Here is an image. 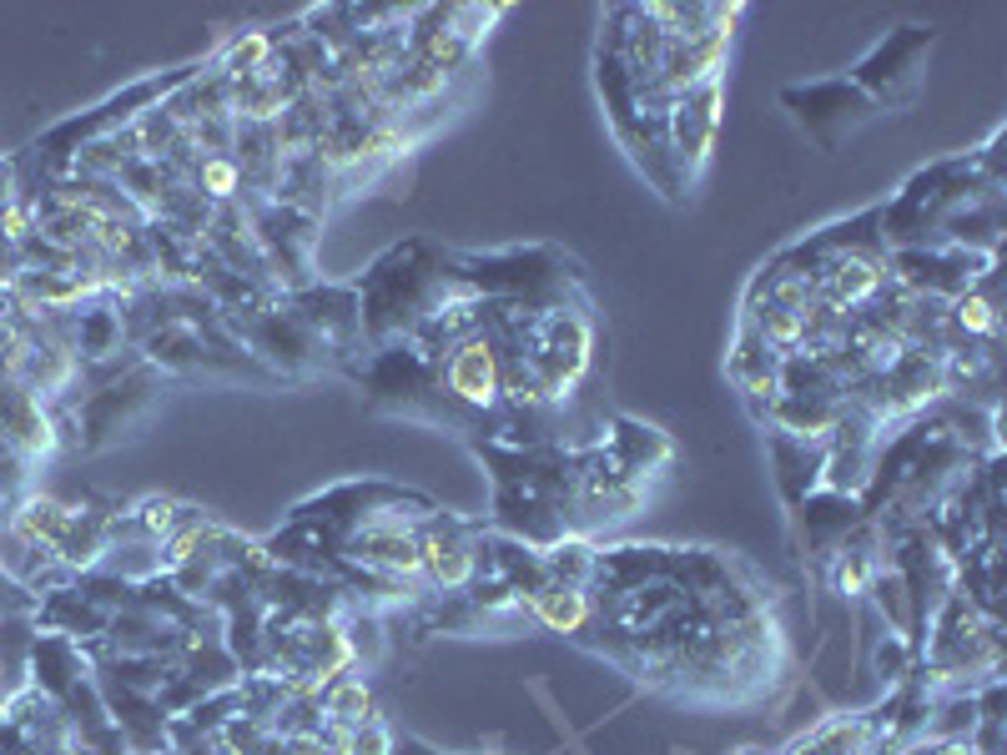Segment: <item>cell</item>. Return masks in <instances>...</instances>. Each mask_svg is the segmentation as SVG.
<instances>
[{
	"label": "cell",
	"mask_w": 1007,
	"mask_h": 755,
	"mask_svg": "<svg viewBox=\"0 0 1007 755\" xmlns=\"http://www.w3.org/2000/svg\"><path fill=\"white\" fill-rule=\"evenodd\" d=\"M202 192L207 196H232L237 192V167L227 157H207L202 161Z\"/></svg>",
	"instance_id": "obj_5"
},
{
	"label": "cell",
	"mask_w": 1007,
	"mask_h": 755,
	"mask_svg": "<svg viewBox=\"0 0 1007 755\" xmlns=\"http://www.w3.org/2000/svg\"><path fill=\"white\" fill-rule=\"evenodd\" d=\"M968 755H978V751H968Z\"/></svg>",
	"instance_id": "obj_7"
},
{
	"label": "cell",
	"mask_w": 1007,
	"mask_h": 755,
	"mask_svg": "<svg viewBox=\"0 0 1007 755\" xmlns=\"http://www.w3.org/2000/svg\"><path fill=\"white\" fill-rule=\"evenodd\" d=\"M348 755H388V735L379 726H358L353 741H348Z\"/></svg>",
	"instance_id": "obj_6"
},
{
	"label": "cell",
	"mask_w": 1007,
	"mask_h": 755,
	"mask_svg": "<svg viewBox=\"0 0 1007 755\" xmlns=\"http://www.w3.org/2000/svg\"><path fill=\"white\" fill-rule=\"evenodd\" d=\"M781 101L791 106L796 127L812 136L822 152H837L841 136L877 117V106L862 96L856 81H812V86H786Z\"/></svg>",
	"instance_id": "obj_2"
},
{
	"label": "cell",
	"mask_w": 1007,
	"mask_h": 755,
	"mask_svg": "<svg viewBox=\"0 0 1007 755\" xmlns=\"http://www.w3.org/2000/svg\"><path fill=\"white\" fill-rule=\"evenodd\" d=\"M535 614L539 620H544V625L550 630H564V635H570V630H579L585 625V595H579L575 585H544L535 595Z\"/></svg>",
	"instance_id": "obj_3"
},
{
	"label": "cell",
	"mask_w": 1007,
	"mask_h": 755,
	"mask_svg": "<svg viewBox=\"0 0 1007 755\" xmlns=\"http://www.w3.org/2000/svg\"><path fill=\"white\" fill-rule=\"evenodd\" d=\"M952 317L968 327V333H987V338L997 333V302L982 298V292H962V298L952 302Z\"/></svg>",
	"instance_id": "obj_4"
},
{
	"label": "cell",
	"mask_w": 1007,
	"mask_h": 755,
	"mask_svg": "<svg viewBox=\"0 0 1007 755\" xmlns=\"http://www.w3.org/2000/svg\"><path fill=\"white\" fill-rule=\"evenodd\" d=\"M932 40H937V31H932V26H897L877 46V51L856 65V76H851V81L862 86V96L872 106H907V101H916V92H922V65H927Z\"/></svg>",
	"instance_id": "obj_1"
}]
</instances>
